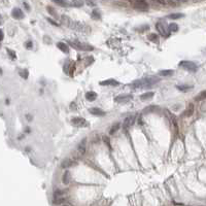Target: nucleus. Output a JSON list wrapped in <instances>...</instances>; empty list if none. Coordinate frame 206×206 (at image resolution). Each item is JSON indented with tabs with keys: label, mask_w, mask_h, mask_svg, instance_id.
Listing matches in <instances>:
<instances>
[{
	"label": "nucleus",
	"mask_w": 206,
	"mask_h": 206,
	"mask_svg": "<svg viewBox=\"0 0 206 206\" xmlns=\"http://www.w3.org/2000/svg\"><path fill=\"white\" fill-rule=\"evenodd\" d=\"M161 81V78L158 77L156 75H149L146 77L142 78V79H138V81H133L132 87L135 89L138 88H146V87H151V86L155 85V83H159Z\"/></svg>",
	"instance_id": "nucleus-1"
},
{
	"label": "nucleus",
	"mask_w": 206,
	"mask_h": 206,
	"mask_svg": "<svg viewBox=\"0 0 206 206\" xmlns=\"http://www.w3.org/2000/svg\"><path fill=\"white\" fill-rule=\"evenodd\" d=\"M68 43L71 45L72 47L76 49V50H81V51H86V52H89V51H93L94 50V47L92 45H90L89 43H86V42H81V41H77V40H71V41H68Z\"/></svg>",
	"instance_id": "nucleus-2"
},
{
	"label": "nucleus",
	"mask_w": 206,
	"mask_h": 206,
	"mask_svg": "<svg viewBox=\"0 0 206 206\" xmlns=\"http://www.w3.org/2000/svg\"><path fill=\"white\" fill-rule=\"evenodd\" d=\"M179 65L180 67H183V69L185 70H189L191 72H195L197 71V65L195 64L194 62H191V61H181L179 62Z\"/></svg>",
	"instance_id": "nucleus-3"
},
{
	"label": "nucleus",
	"mask_w": 206,
	"mask_h": 206,
	"mask_svg": "<svg viewBox=\"0 0 206 206\" xmlns=\"http://www.w3.org/2000/svg\"><path fill=\"white\" fill-rule=\"evenodd\" d=\"M134 7L136 10H149V4L145 2L144 0H135V3H134Z\"/></svg>",
	"instance_id": "nucleus-4"
},
{
	"label": "nucleus",
	"mask_w": 206,
	"mask_h": 206,
	"mask_svg": "<svg viewBox=\"0 0 206 206\" xmlns=\"http://www.w3.org/2000/svg\"><path fill=\"white\" fill-rule=\"evenodd\" d=\"M156 28H157V30L159 31V33L161 34V35H163V36H168L169 35V28H167V27H165V25L164 24H162V23H158L156 25Z\"/></svg>",
	"instance_id": "nucleus-5"
},
{
	"label": "nucleus",
	"mask_w": 206,
	"mask_h": 206,
	"mask_svg": "<svg viewBox=\"0 0 206 206\" xmlns=\"http://www.w3.org/2000/svg\"><path fill=\"white\" fill-rule=\"evenodd\" d=\"M71 124L74 127H85L87 126V121L83 118H74L71 120Z\"/></svg>",
	"instance_id": "nucleus-6"
},
{
	"label": "nucleus",
	"mask_w": 206,
	"mask_h": 206,
	"mask_svg": "<svg viewBox=\"0 0 206 206\" xmlns=\"http://www.w3.org/2000/svg\"><path fill=\"white\" fill-rule=\"evenodd\" d=\"M133 98V95L131 94H127V95H120V96H116L114 98V101L118 102V103H125V102H128L129 100H131Z\"/></svg>",
	"instance_id": "nucleus-7"
},
{
	"label": "nucleus",
	"mask_w": 206,
	"mask_h": 206,
	"mask_svg": "<svg viewBox=\"0 0 206 206\" xmlns=\"http://www.w3.org/2000/svg\"><path fill=\"white\" fill-rule=\"evenodd\" d=\"M90 114H92L93 116H103L106 114V112L104 110H102L101 108H98V107H92V108L89 109Z\"/></svg>",
	"instance_id": "nucleus-8"
},
{
	"label": "nucleus",
	"mask_w": 206,
	"mask_h": 206,
	"mask_svg": "<svg viewBox=\"0 0 206 206\" xmlns=\"http://www.w3.org/2000/svg\"><path fill=\"white\" fill-rule=\"evenodd\" d=\"M12 18H14L16 20H21L24 18V14L23 12H22V10L18 8V7H16V8H14V10H12Z\"/></svg>",
	"instance_id": "nucleus-9"
},
{
	"label": "nucleus",
	"mask_w": 206,
	"mask_h": 206,
	"mask_svg": "<svg viewBox=\"0 0 206 206\" xmlns=\"http://www.w3.org/2000/svg\"><path fill=\"white\" fill-rule=\"evenodd\" d=\"M133 122H134V116H128V118H125V121L123 123V129L125 131H127L129 129V127L133 125Z\"/></svg>",
	"instance_id": "nucleus-10"
},
{
	"label": "nucleus",
	"mask_w": 206,
	"mask_h": 206,
	"mask_svg": "<svg viewBox=\"0 0 206 206\" xmlns=\"http://www.w3.org/2000/svg\"><path fill=\"white\" fill-rule=\"evenodd\" d=\"M75 164H76V162L74 161L73 159H71V158H67V159H65L64 161L62 162L61 167L62 168H69V167L75 165Z\"/></svg>",
	"instance_id": "nucleus-11"
},
{
	"label": "nucleus",
	"mask_w": 206,
	"mask_h": 206,
	"mask_svg": "<svg viewBox=\"0 0 206 206\" xmlns=\"http://www.w3.org/2000/svg\"><path fill=\"white\" fill-rule=\"evenodd\" d=\"M120 83L118 81H114V79H106V81H100V86H118Z\"/></svg>",
	"instance_id": "nucleus-12"
},
{
	"label": "nucleus",
	"mask_w": 206,
	"mask_h": 206,
	"mask_svg": "<svg viewBox=\"0 0 206 206\" xmlns=\"http://www.w3.org/2000/svg\"><path fill=\"white\" fill-rule=\"evenodd\" d=\"M86 99L88 100V101H95L96 100V98H97V94L95 92H93V91H90V92H87L85 95Z\"/></svg>",
	"instance_id": "nucleus-13"
},
{
	"label": "nucleus",
	"mask_w": 206,
	"mask_h": 206,
	"mask_svg": "<svg viewBox=\"0 0 206 206\" xmlns=\"http://www.w3.org/2000/svg\"><path fill=\"white\" fill-rule=\"evenodd\" d=\"M155 93L154 92H145L140 96V99L142 101H146V100H151L153 97H154Z\"/></svg>",
	"instance_id": "nucleus-14"
},
{
	"label": "nucleus",
	"mask_w": 206,
	"mask_h": 206,
	"mask_svg": "<svg viewBox=\"0 0 206 206\" xmlns=\"http://www.w3.org/2000/svg\"><path fill=\"white\" fill-rule=\"evenodd\" d=\"M86 144H87V138H85V139H83V141L78 144V152L81 153V155H83L86 153Z\"/></svg>",
	"instance_id": "nucleus-15"
},
{
	"label": "nucleus",
	"mask_w": 206,
	"mask_h": 206,
	"mask_svg": "<svg viewBox=\"0 0 206 206\" xmlns=\"http://www.w3.org/2000/svg\"><path fill=\"white\" fill-rule=\"evenodd\" d=\"M57 47L60 49V51H62V52L65 53V54H68L69 53V47L65 42H58Z\"/></svg>",
	"instance_id": "nucleus-16"
},
{
	"label": "nucleus",
	"mask_w": 206,
	"mask_h": 206,
	"mask_svg": "<svg viewBox=\"0 0 206 206\" xmlns=\"http://www.w3.org/2000/svg\"><path fill=\"white\" fill-rule=\"evenodd\" d=\"M70 179H71V175H70V172L69 171H65V173L63 174V177H62V181L64 185H68L70 183Z\"/></svg>",
	"instance_id": "nucleus-17"
},
{
	"label": "nucleus",
	"mask_w": 206,
	"mask_h": 206,
	"mask_svg": "<svg viewBox=\"0 0 206 206\" xmlns=\"http://www.w3.org/2000/svg\"><path fill=\"white\" fill-rule=\"evenodd\" d=\"M194 114V104H190L188 106V108L185 109V112H183V116H191Z\"/></svg>",
	"instance_id": "nucleus-18"
},
{
	"label": "nucleus",
	"mask_w": 206,
	"mask_h": 206,
	"mask_svg": "<svg viewBox=\"0 0 206 206\" xmlns=\"http://www.w3.org/2000/svg\"><path fill=\"white\" fill-rule=\"evenodd\" d=\"M193 87L192 86H189V85H177L176 86V89L179 90L180 92H185V91L190 90V89H192Z\"/></svg>",
	"instance_id": "nucleus-19"
},
{
	"label": "nucleus",
	"mask_w": 206,
	"mask_h": 206,
	"mask_svg": "<svg viewBox=\"0 0 206 206\" xmlns=\"http://www.w3.org/2000/svg\"><path fill=\"white\" fill-rule=\"evenodd\" d=\"M185 17V14H180V12H176V14H169L168 19H171V20H177V19H180V18H183Z\"/></svg>",
	"instance_id": "nucleus-20"
},
{
	"label": "nucleus",
	"mask_w": 206,
	"mask_h": 206,
	"mask_svg": "<svg viewBox=\"0 0 206 206\" xmlns=\"http://www.w3.org/2000/svg\"><path fill=\"white\" fill-rule=\"evenodd\" d=\"M174 73V71L171 70V69H165V70H161L159 72V75H162V76H171L172 74Z\"/></svg>",
	"instance_id": "nucleus-21"
},
{
	"label": "nucleus",
	"mask_w": 206,
	"mask_h": 206,
	"mask_svg": "<svg viewBox=\"0 0 206 206\" xmlns=\"http://www.w3.org/2000/svg\"><path fill=\"white\" fill-rule=\"evenodd\" d=\"M205 99H206V91H202V92H200L199 94L195 97L196 101H202V100H205Z\"/></svg>",
	"instance_id": "nucleus-22"
},
{
	"label": "nucleus",
	"mask_w": 206,
	"mask_h": 206,
	"mask_svg": "<svg viewBox=\"0 0 206 206\" xmlns=\"http://www.w3.org/2000/svg\"><path fill=\"white\" fill-rule=\"evenodd\" d=\"M147 38H149V40L153 41V42H155V43L159 42V36L155 33H151L149 36H147Z\"/></svg>",
	"instance_id": "nucleus-23"
},
{
	"label": "nucleus",
	"mask_w": 206,
	"mask_h": 206,
	"mask_svg": "<svg viewBox=\"0 0 206 206\" xmlns=\"http://www.w3.org/2000/svg\"><path fill=\"white\" fill-rule=\"evenodd\" d=\"M120 127H121V124H116L114 126H112V129H110V131H109V134H110V135H114V133H116V131L120 129Z\"/></svg>",
	"instance_id": "nucleus-24"
},
{
	"label": "nucleus",
	"mask_w": 206,
	"mask_h": 206,
	"mask_svg": "<svg viewBox=\"0 0 206 206\" xmlns=\"http://www.w3.org/2000/svg\"><path fill=\"white\" fill-rule=\"evenodd\" d=\"M83 3V0H72V5L75 7H81Z\"/></svg>",
	"instance_id": "nucleus-25"
},
{
	"label": "nucleus",
	"mask_w": 206,
	"mask_h": 206,
	"mask_svg": "<svg viewBox=\"0 0 206 206\" xmlns=\"http://www.w3.org/2000/svg\"><path fill=\"white\" fill-rule=\"evenodd\" d=\"M92 18L94 20H100L101 19V16H100L99 12H98V10H93L92 12Z\"/></svg>",
	"instance_id": "nucleus-26"
},
{
	"label": "nucleus",
	"mask_w": 206,
	"mask_h": 206,
	"mask_svg": "<svg viewBox=\"0 0 206 206\" xmlns=\"http://www.w3.org/2000/svg\"><path fill=\"white\" fill-rule=\"evenodd\" d=\"M168 28H169V31H170V32H176V31H178V26L174 23L169 24Z\"/></svg>",
	"instance_id": "nucleus-27"
},
{
	"label": "nucleus",
	"mask_w": 206,
	"mask_h": 206,
	"mask_svg": "<svg viewBox=\"0 0 206 206\" xmlns=\"http://www.w3.org/2000/svg\"><path fill=\"white\" fill-rule=\"evenodd\" d=\"M53 2H55L56 4L60 5V6H68V3L64 0H52Z\"/></svg>",
	"instance_id": "nucleus-28"
},
{
	"label": "nucleus",
	"mask_w": 206,
	"mask_h": 206,
	"mask_svg": "<svg viewBox=\"0 0 206 206\" xmlns=\"http://www.w3.org/2000/svg\"><path fill=\"white\" fill-rule=\"evenodd\" d=\"M6 51H7V54L10 55V57L12 58V60H16L17 59V55H16V53L14 52L12 50H10V49H6Z\"/></svg>",
	"instance_id": "nucleus-29"
},
{
	"label": "nucleus",
	"mask_w": 206,
	"mask_h": 206,
	"mask_svg": "<svg viewBox=\"0 0 206 206\" xmlns=\"http://www.w3.org/2000/svg\"><path fill=\"white\" fill-rule=\"evenodd\" d=\"M47 10L49 12H50V14H52V16H54V17H57V12H55V10L53 8L52 6H47Z\"/></svg>",
	"instance_id": "nucleus-30"
},
{
	"label": "nucleus",
	"mask_w": 206,
	"mask_h": 206,
	"mask_svg": "<svg viewBox=\"0 0 206 206\" xmlns=\"http://www.w3.org/2000/svg\"><path fill=\"white\" fill-rule=\"evenodd\" d=\"M63 193L64 192H62V191H60V190H57V191L54 193V197L55 198H60V196H61Z\"/></svg>",
	"instance_id": "nucleus-31"
},
{
	"label": "nucleus",
	"mask_w": 206,
	"mask_h": 206,
	"mask_svg": "<svg viewBox=\"0 0 206 206\" xmlns=\"http://www.w3.org/2000/svg\"><path fill=\"white\" fill-rule=\"evenodd\" d=\"M103 140H104L105 144H107V146H108V149H112V146H110V143H109V138H108V137H106V136H104V137H103Z\"/></svg>",
	"instance_id": "nucleus-32"
},
{
	"label": "nucleus",
	"mask_w": 206,
	"mask_h": 206,
	"mask_svg": "<svg viewBox=\"0 0 206 206\" xmlns=\"http://www.w3.org/2000/svg\"><path fill=\"white\" fill-rule=\"evenodd\" d=\"M20 74H21V76H22V77H24V78L28 77V71H27V70H24L23 72H20Z\"/></svg>",
	"instance_id": "nucleus-33"
},
{
	"label": "nucleus",
	"mask_w": 206,
	"mask_h": 206,
	"mask_svg": "<svg viewBox=\"0 0 206 206\" xmlns=\"http://www.w3.org/2000/svg\"><path fill=\"white\" fill-rule=\"evenodd\" d=\"M32 41H27V43H26V47L27 49H31L32 47Z\"/></svg>",
	"instance_id": "nucleus-34"
},
{
	"label": "nucleus",
	"mask_w": 206,
	"mask_h": 206,
	"mask_svg": "<svg viewBox=\"0 0 206 206\" xmlns=\"http://www.w3.org/2000/svg\"><path fill=\"white\" fill-rule=\"evenodd\" d=\"M86 3H87L88 5H91V6H95V3L92 2L91 0H86Z\"/></svg>",
	"instance_id": "nucleus-35"
},
{
	"label": "nucleus",
	"mask_w": 206,
	"mask_h": 206,
	"mask_svg": "<svg viewBox=\"0 0 206 206\" xmlns=\"http://www.w3.org/2000/svg\"><path fill=\"white\" fill-rule=\"evenodd\" d=\"M47 21L50 22V23H52L53 25H55V26H59V24H57V23H56V22H54V21H53V20L49 19V18H47Z\"/></svg>",
	"instance_id": "nucleus-36"
},
{
	"label": "nucleus",
	"mask_w": 206,
	"mask_h": 206,
	"mask_svg": "<svg viewBox=\"0 0 206 206\" xmlns=\"http://www.w3.org/2000/svg\"><path fill=\"white\" fill-rule=\"evenodd\" d=\"M73 71H74V64L71 65V70H70V76H73Z\"/></svg>",
	"instance_id": "nucleus-37"
},
{
	"label": "nucleus",
	"mask_w": 206,
	"mask_h": 206,
	"mask_svg": "<svg viewBox=\"0 0 206 206\" xmlns=\"http://www.w3.org/2000/svg\"><path fill=\"white\" fill-rule=\"evenodd\" d=\"M70 107H71V109H74V110H75V109H76L75 103H71V104H70Z\"/></svg>",
	"instance_id": "nucleus-38"
},
{
	"label": "nucleus",
	"mask_w": 206,
	"mask_h": 206,
	"mask_svg": "<svg viewBox=\"0 0 206 206\" xmlns=\"http://www.w3.org/2000/svg\"><path fill=\"white\" fill-rule=\"evenodd\" d=\"M26 118L28 120V121H31V120H32V116H31L30 114H27V116H26Z\"/></svg>",
	"instance_id": "nucleus-39"
},
{
	"label": "nucleus",
	"mask_w": 206,
	"mask_h": 206,
	"mask_svg": "<svg viewBox=\"0 0 206 206\" xmlns=\"http://www.w3.org/2000/svg\"><path fill=\"white\" fill-rule=\"evenodd\" d=\"M24 5H25V7H26V8H27V10H30V7H29V5L27 4L26 2H24Z\"/></svg>",
	"instance_id": "nucleus-40"
},
{
	"label": "nucleus",
	"mask_w": 206,
	"mask_h": 206,
	"mask_svg": "<svg viewBox=\"0 0 206 206\" xmlns=\"http://www.w3.org/2000/svg\"><path fill=\"white\" fill-rule=\"evenodd\" d=\"M1 40H3V30H1Z\"/></svg>",
	"instance_id": "nucleus-41"
}]
</instances>
